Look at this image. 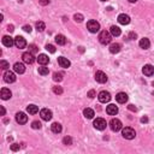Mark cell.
<instances>
[{
  "label": "cell",
  "mask_w": 154,
  "mask_h": 154,
  "mask_svg": "<svg viewBox=\"0 0 154 154\" xmlns=\"http://www.w3.org/2000/svg\"><path fill=\"white\" fill-rule=\"evenodd\" d=\"M112 40V35L110 34V32H106V30H102V32L99 34V41L102 45H107L110 43Z\"/></svg>",
  "instance_id": "cell-1"
},
{
  "label": "cell",
  "mask_w": 154,
  "mask_h": 154,
  "mask_svg": "<svg viewBox=\"0 0 154 154\" xmlns=\"http://www.w3.org/2000/svg\"><path fill=\"white\" fill-rule=\"evenodd\" d=\"M122 135H123V137H124V138H126V140H132V138H135L136 132H135V130L132 129V128L126 126V128L123 129Z\"/></svg>",
  "instance_id": "cell-2"
},
{
  "label": "cell",
  "mask_w": 154,
  "mask_h": 154,
  "mask_svg": "<svg viewBox=\"0 0 154 154\" xmlns=\"http://www.w3.org/2000/svg\"><path fill=\"white\" fill-rule=\"evenodd\" d=\"M87 28H88V30L90 33H97L100 30V24H99V22H96V20H94V19H90V20H88V23H87Z\"/></svg>",
  "instance_id": "cell-3"
},
{
  "label": "cell",
  "mask_w": 154,
  "mask_h": 154,
  "mask_svg": "<svg viewBox=\"0 0 154 154\" xmlns=\"http://www.w3.org/2000/svg\"><path fill=\"white\" fill-rule=\"evenodd\" d=\"M110 126H111V129L112 131H119L122 128H123V124H122V122L119 119H117V118H113L111 122H110Z\"/></svg>",
  "instance_id": "cell-4"
},
{
  "label": "cell",
  "mask_w": 154,
  "mask_h": 154,
  "mask_svg": "<svg viewBox=\"0 0 154 154\" xmlns=\"http://www.w3.org/2000/svg\"><path fill=\"white\" fill-rule=\"evenodd\" d=\"M97 99H99V101L102 102V104H106V102H109L111 100V94L106 90H102L99 93V95H97Z\"/></svg>",
  "instance_id": "cell-5"
},
{
  "label": "cell",
  "mask_w": 154,
  "mask_h": 154,
  "mask_svg": "<svg viewBox=\"0 0 154 154\" xmlns=\"http://www.w3.org/2000/svg\"><path fill=\"white\" fill-rule=\"evenodd\" d=\"M106 125H107V123H106V120L104 119V118H96V119L94 120V128L97 129V130L106 129Z\"/></svg>",
  "instance_id": "cell-6"
},
{
  "label": "cell",
  "mask_w": 154,
  "mask_h": 154,
  "mask_svg": "<svg viewBox=\"0 0 154 154\" xmlns=\"http://www.w3.org/2000/svg\"><path fill=\"white\" fill-rule=\"evenodd\" d=\"M4 81L6 82V83H13L14 81H16V75L12 71H9L6 70L4 74Z\"/></svg>",
  "instance_id": "cell-7"
},
{
  "label": "cell",
  "mask_w": 154,
  "mask_h": 154,
  "mask_svg": "<svg viewBox=\"0 0 154 154\" xmlns=\"http://www.w3.org/2000/svg\"><path fill=\"white\" fill-rule=\"evenodd\" d=\"M40 116H41V118H42L43 120H51L52 119V117H53V115H52V111L51 110H48V109H42L40 111Z\"/></svg>",
  "instance_id": "cell-8"
},
{
  "label": "cell",
  "mask_w": 154,
  "mask_h": 154,
  "mask_svg": "<svg viewBox=\"0 0 154 154\" xmlns=\"http://www.w3.org/2000/svg\"><path fill=\"white\" fill-rule=\"evenodd\" d=\"M14 46H16L17 48L22 49L27 46V41H25V39L23 36H17L16 39H14Z\"/></svg>",
  "instance_id": "cell-9"
},
{
  "label": "cell",
  "mask_w": 154,
  "mask_h": 154,
  "mask_svg": "<svg viewBox=\"0 0 154 154\" xmlns=\"http://www.w3.org/2000/svg\"><path fill=\"white\" fill-rule=\"evenodd\" d=\"M95 80H96V82H99V83H106L107 82V76H106L105 72H102V71H96Z\"/></svg>",
  "instance_id": "cell-10"
},
{
  "label": "cell",
  "mask_w": 154,
  "mask_h": 154,
  "mask_svg": "<svg viewBox=\"0 0 154 154\" xmlns=\"http://www.w3.org/2000/svg\"><path fill=\"white\" fill-rule=\"evenodd\" d=\"M11 96H12V93L9 88H3L1 90H0V99L9 100V99H11Z\"/></svg>",
  "instance_id": "cell-11"
},
{
  "label": "cell",
  "mask_w": 154,
  "mask_h": 154,
  "mask_svg": "<svg viewBox=\"0 0 154 154\" xmlns=\"http://www.w3.org/2000/svg\"><path fill=\"white\" fill-rule=\"evenodd\" d=\"M22 59H23L24 63H27V64H33V63H34V60H35L34 54H33V53H30V52H25V53H23Z\"/></svg>",
  "instance_id": "cell-12"
},
{
  "label": "cell",
  "mask_w": 154,
  "mask_h": 154,
  "mask_svg": "<svg viewBox=\"0 0 154 154\" xmlns=\"http://www.w3.org/2000/svg\"><path fill=\"white\" fill-rule=\"evenodd\" d=\"M16 120L19 124H25L28 122V116L24 113V112H18L16 115Z\"/></svg>",
  "instance_id": "cell-13"
},
{
  "label": "cell",
  "mask_w": 154,
  "mask_h": 154,
  "mask_svg": "<svg viewBox=\"0 0 154 154\" xmlns=\"http://www.w3.org/2000/svg\"><path fill=\"white\" fill-rule=\"evenodd\" d=\"M58 64L61 66V68H65V69L70 68V65H71L70 60L68 58H65V57H59L58 58Z\"/></svg>",
  "instance_id": "cell-14"
},
{
  "label": "cell",
  "mask_w": 154,
  "mask_h": 154,
  "mask_svg": "<svg viewBox=\"0 0 154 154\" xmlns=\"http://www.w3.org/2000/svg\"><path fill=\"white\" fill-rule=\"evenodd\" d=\"M106 113L107 115H110V116H116L118 113V107L113 104H111L106 107Z\"/></svg>",
  "instance_id": "cell-15"
},
{
  "label": "cell",
  "mask_w": 154,
  "mask_h": 154,
  "mask_svg": "<svg viewBox=\"0 0 154 154\" xmlns=\"http://www.w3.org/2000/svg\"><path fill=\"white\" fill-rule=\"evenodd\" d=\"M118 22H119L120 24H123V25H126V24L130 23V17L128 16V14H125V13H122V14L118 16Z\"/></svg>",
  "instance_id": "cell-16"
},
{
  "label": "cell",
  "mask_w": 154,
  "mask_h": 154,
  "mask_svg": "<svg viewBox=\"0 0 154 154\" xmlns=\"http://www.w3.org/2000/svg\"><path fill=\"white\" fill-rule=\"evenodd\" d=\"M3 45L6 46V47H12V46L14 45V39H12L11 36H9V35H6V36L3 38Z\"/></svg>",
  "instance_id": "cell-17"
},
{
  "label": "cell",
  "mask_w": 154,
  "mask_h": 154,
  "mask_svg": "<svg viewBox=\"0 0 154 154\" xmlns=\"http://www.w3.org/2000/svg\"><path fill=\"white\" fill-rule=\"evenodd\" d=\"M142 72L145 74L146 76H152L154 74V68L151 65V64H147L143 66V69H142Z\"/></svg>",
  "instance_id": "cell-18"
},
{
  "label": "cell",
  "mask_w": 154,
  "mask_h": 154,
  "mask_svg": "<svg viewBox=\"0 0 154 154\" xmlns=\"http://www.w3.org/2000/svg\"><path fill=\"white\" fill-rule=\"evenodd\" d=\"M116 100H117V102H119V104H125L128 101V95L125 93H118L116 95Z\"/></svg>",
  "instance_id": "cell-19"
},
{
  "label": "cell",
  "mask_w": 154,
  "mask_h": 154,
  "mask_svg": "<svg viewBox=\"0 0 154 154\" xmlns=\"http://www.w3.org/2000/svg\"><path fill=\"white\" fill-rule=\"evenodd\" d=\"M48 61H49L48 55H46V54H39L38 63H39L40 65H46V64H48Z\"/></svg>",
  "instance_id": "cell-20"
},
{
  "label": "cell",
  "mask_w": 154,
  "mask_h": 154,
  "mask_svg": "<svg viewBox=\"0 0 154 154\" xmlns=\"http://www.w3.org/2000/svg\"><path fill=\"white\" fill-rule=\"evenodd\" d=\"M13 70L16 71L17 74H24L25 66H24V64H22V63H16V64L13 65Z\"/></svg>",
  "instance_id": "cell-21"
},
{
  "label": "cell",
  "mask_w": 154,
  "mask_h": 154,
  "mask_svg": "<svg viewBox=\"0 0 154 154\" xmlns=\"http://www.w3.org/2000/svg\"><path fill=\"white\" fill-rule=\"evenodd\" d=\"M140 47L143 48V49H148L151 47V42H149V40H148L147 38H143L140 40Z\"/></svg>",
  "instance_id": "cell-22"
},
{
  "label": "cell",
  "mask_w": 154,
  "mask_h": 154,
  "mask_svg": "<svg viewBox=\"0 0 154 154\" xmlns=\"http://www.w3.org/2000/svg\"><path fill=\"white\" fill-rule=\"evenodd\" d=\"M27 111H28L29 115H36L39 112V107L36 105H29L27 107Z\"/></svg>",
  "instance_id": "cell-23"
},
{
  "label": "cell",
  "mask_w": 154,
  "mask_h": 154,
  "mask_svg": "<svg viewBox=\"0 0 154 154\" xmlns=\"http://www.w3.org/2000/svg\"><path fill=\"white\" fill-rule=\"evenodd\" d=\"M55 42H57L58 45H60V46H64V45L66 43V39H65L64 35L59 34V35H57V36H55Z\"/></svg>",
  "instance_id": "cell-24"
},
{
  "label": "cell",
  "mask_w": 154,
  "mask_h": 154,
  "mask_svg": "<svg viewBox=\"0 0 154 154\" xmlns=\"http://www.w3.org/2000/svg\"><path fill=\"white\" fill-rule=\"evenodd\" d=\"M51 129H52V131L54 132V134H59V132H61V125L59 124V123H53L52 125H51Z\"/></svg>",
  "instance_id": "cell-25"
},
{
  "label": "cell",
  "mask_w": 154,
  "mask_h": 154,
  "mask_svg": "<svg viewBox=\"0 0 154 154\" xmlns=\"http://www.w3.org/2000/svg\"><path fill=\"white\" fill-rule=\"evenodd\" d=\"M110 34L112 35V36H119L120 35V29L116 27V25H112L111 29H110Z\"/></svg>",
  "instance_id": "cell-26"
},
{
  "label": "cell",
  "mask_w": 154,
  "mask_h": 154,
  "mask_svg": "<svg viewBox=\"0 0 154 154\" xmlns=\"http://www.w3.org/2000/svg\"><path fill=\"white\" fill-rule=\"evenodd\" d=\"M120 51V45L119 43H112L111 46H110V52L111 53H113V54H116V53H118Z\"/></svg>",
  "instance_id": "cell-27"
},
{
  "label": "cell",
  "mask_w": 154,
  "mask_h": 154,
  "mask_svg": "<svg viewBox=\"0 0 154 154\" xmlns=\"http://www.w3.org/2000/svg\"><path fill=\"white\" fill-rule=\"evenodd\" d=\"M83 115H84L86 118H88V119H91V118L95 116V115H94V111L91 110V109H84Z\"/></svg>",
  "instance_id": "cell-28"
},
{
  "label": "cell",
  "mask_w": 154,
  "mask_h": 154,
  "mask_svg": "<svg viewBox=\"0 0 154 154\" xmlns=\"http://www.w3.org/2000/svg\"><path fill=\"white\" fill-rule=\"evenodd\" d=\"M48 72H49V70H48V68H46L45 65H42L41 68H39V74L40 75L46 76V75H48Z\"/></svg>",
  "instance_id": "cell-29"
},
{
  "label": "cell",
  "mask_w": 154,
  "mask_h": 154,
  "mask_svg": "<svg viewBox=\"0 0 154 154\" xmlns=\"http://www.w3.org/2000/svg\"><path fill=\"white\" fill-rule=\"evenodd\" d=\"M10 68V65L6 60H0V69L1 70H7Z\"/></svg>",
  "instance_id": "cell-30"
},
{
  "label": "cell",
  "mask_w": 154,
  "mask_h": 154,
  "mask_svg": "<svg viewBox=\"0 0 154 154\" xmlns=\"http://www.w3.org/2000/svg\"><path fill=\"white\" fill-rule=\"evenodd\" d=\"M53 80L55 82H60L61 80H63V74H60V72H55L53 75Z\"/></svg>",
  "instance_id": "cell-31"
},
{
  "label": "cell",
  "mask_w": 154,
  "mask_h": 154,
  "mask_svg": "<svg viewBox=\"0 0 154 154\" xmlns=\"http://www.w3.org/2000/svg\"><path fill=\"white\" fill-rule=\"evenodd\" d=\"M45 28H46V25H45L43 22H38L36 23V29L39 30V32H43Z\"/></svg>",
  "instance_id": "cell-32"
},
{
  "label": "cell",
  "mask_w": 154,
  "mask_h": 154,
  "mask_svg": "<svg viewBox=\"0 0 154 154\" xmlns=\"http://www.w3.org/2000/svg\"><path fill=\"white\" fill-rule=\"evenodd\" d=\"M53 93L54 94H61L63 93V88L59 86H55V87H53Z\"/></svg>",
  "instance_id": "cell-33"
},
{
  "label": "cell",
  "mask_w": 154,
  "mask_h": 154,
  "mask_svg": "<svg viewBox=\"0 0 154 154\" xmlns=\"http://www.w3.org/2000/svg\"><path fill=\"white\" fill-rule=\"evenodd\" d=\"M32 128H33V129H40V128H41V123L38 122V120H34L32 123Z\"/></svg>",
  "instance_id": "cell-34"
},
{
  "label": "cell",
  "mask_w": 154,
  "mask_h": 154,
  "mask_svg": "<svg viewBox=\"0 0 154 154\" xmlns=\"http://www.w3.org/2000/svg\"><path fill=\"white\" fill-rule=\"evenodd\" d=\"M46 49L48 51V52H51V53H54L55 52V47L53 45H46Z\"/></svg>",
  "instance_id": "cell-35"
},
{
  "label": "cell",
  "mask_w": 154,
  "mask_h": 154,
  "mask_svg": "<svg viewBox=\"0 0 154 154\" xmlns=\"http://www.w3.org/2000/svg\"><path fill=\"white\" fill-rule=\"evenodd\" d=\"M29 52L33 53V54L36 53V52H38V47H36L35 45H30V46H29Z\"/></svg>",
  "instance_id": "cell-36"
},
{
  "label": "cell",
  "mask_w": 154,
  "mask_h": 154,
  "mask_svg": "<svg viewBox=\"0 0 154 154\" xmlns=\"http://www.w3.org/2000/svg\"><path fill=\"white\" fill-rule=\"evenodd\" d=\"M63 142H64V145H71V143H72V138L69 137V136H66V137H64Z\"/></svg>",
  "instance_id": "cell-37"
},
{
  "label": "cell",
  "mask_w": 154,
  "mask_h": 154,
  "mask_svg": "<svg viewBox=\"0 0 154 154\" xmlns=\"http://www.w3.org/2000/svg\"><path fill=\"white\" fill-rule=\"evenodd\" d=\"M75 20H76V22H82V20H83V16H82V14L81 13H76L75 14Z\"/></svg>",
  "instance_id": "cell-38"
},
{
  "label": "cell",
  "mask_w": 154,
  "mask_h": 154,
  "mask_svg": "<svg viewBox=\"0 0 154 154\" xmlns=\"http://www.w3.org/2000/svg\"><path fill=\"white\" fill-rule=\"evenodd\" d=\"M11 151H13V152L19 151V145L18 143H13V145H11Z\"/></svg>",
  "instance_id": "cell-39"
},
{
  "label": "cell",
  "mask_w": 154,
  "mask_h": 154,
  "mask_svg": "<svg viewBox=\"0 0 154 154\" xmlns=\"http://www.w3.org/2000/svg\"><path fill=\"white\" fill-rule=\"evenodd\" d=\"M23 30H24V32H27V33H30V32H32V27H30V25H24V27H23Z\"/></svg>",
  "instance_id": "cell-40"
},
{
  "label": "cell",
  "mask_w": 154,
  "mask_h": 154,
  "mask_svg": "<svg viewBox=\"0 0 154 154\" xmlns=\"http://www.w3.org/2000/svg\"><path fill=\"white\" fill-rule=\"evenodd\" d=\"M5 113H6V110H5V107H4V106H0V117L5 116Z\"/></svg>",
  "instance_id": "cell-41"
},
{
  "label": "cell",
  "mask_w": 154,
  "mask_h": 154,
  "mask_svg": "<svg viewBox=\"0 0 154 154\" xmlns=\"http://www.w3.org/2000/svg\"><path fill=\"white\" fill-rule=\"evenodd\" d=\"M39 3L45 6V5H48V4H49V0H39Z\"/></svg>",
  "instance_id": "cell-42"
},
{
  "label": "cell",
  "mask_w": 154,
  "mask_h": 154,
  "mask_svg": "<svg viewBox=\"0 0 154 154\" xmlns=\"http://www.w3.org/2000/svg\"><path fill=\"white\" fill-rule=\"evenodd\" d=\"M94 95H95V91H94V90H90L89 93H88V96H89V97H94Z\"/></svg>",
  "instance_id": "cell-43"
},
{
  "label": "cell",
  "mask_w": 154,
  "mask_h": 154,
  "mask_svg": "<svg viewBox=\"0 0 154 154\" xmlns=\"http://www.w3.org/2000/svg\"><path fill=\"white\" fill-rule=\"evenodd\" d=\"M7 30H9L10 33H12L13 30H14V29H13V25H9V27H7Z\"/></svg>",
  "instance_id": "cell-44"
},
{
  "label": "cell",
  "mask_w": 154,
  "mask_h": 154,
  "mask_svg": "<svg viewBox=\"0 0 154 154\" xmlns=\"http://www.w3.org/2000/svg\"><path fill=\"white\" fill-rule=\"evenodd\" d=\"M141 122H143V123H145V122H148V119H147V118H146V117H143V118H142V119H141Z\"/></svg>",
  "instance_id": "cell-45"
},
{
  "label": "cell",
  "mask_w": 154,
  "mask_h": 154,
  "mask_svg": "<svg viewBox=\"0 0 154 154\" xmlns=\"http://www.w3.org/2000/svg\"><path fill=\"white\" fill-rule=\"evenodd\" d=\"M3 19H4V16H3V14H1V13H0V23H1V22H3Z\"/></svg>",
  "instance_id": "cell-46"
},
{
  "label": "cell",
  "mask_w": 154,
  "mask_h": 154,
  "mask_svg": "<svg viewBox=\"0 0 154 154\" xmlns=\"http://www.w3.org/2000/svg\"><path fill=\"white\" fill-rule=\"evenodd\" d=\"M129 1H130V3H136L137 0H129Z\"/></svg>",
  "instance_id": "cell-47"
},
{
  "label": "cell",
  "mask_w": 154,
  "mask_h": 154,
  "mask_svg": "<svg viewBox=\"0 0 154 154\" xmlns=\"http://www.w3.org/2000/svg\"><path fill=\"white\" fill-rule=\"evenodd\" d=\"M100 1H107V0H100Z\"/></svg>",
  "instance_id": "cell-48"
},
{
  "label": "cell",
  "mask_w": 154,
  "mask_h": 154,
  "mask_svg": "<svg viewBox=\"0 0 154 154\" xmlns=\"http://www.w3.org/2000/svg\"><path fill=\"white\" fill-rule=\"evenodd\" d=\"M1 53H3V52H1V49H0V55H1Z\"/></svg>",
  "instance_id": "cell-49"
}]
</instances>
